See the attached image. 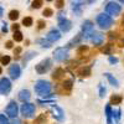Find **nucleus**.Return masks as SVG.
I'll return each instance as SVG.
<instances>
[{"mask_svg": "<svg viewBox=\"0 0 124 124\" xmlns=\"http://www.w3.org/2000/svg\"><path fill=\"white\" fill-rule=\"evenodd\" d=\"M106 77H107V79L109 81V83H110L112 86H116V87L118 86V82H117V79H116L114 77H113L110 73H106Z\"/></svg>", "mask_w": 124, "mask_h": 124, "instance_id": "6ab92c4d", "label": "nucleus"}, {"mask_svg": "<svg viewBox=\"0 0 124 124\" xmlns=\"http://www.w3.org/2000/svg\"><path fill=\"white\" fill-rule=\"evenodd\" d=\"M51 113H52V116L57 120H63V118H65L63 110H62L58 106H52V107H51Z\"/></svg>", "mask_w": 124, "mask_h": 124, "instance_id": "9d476101", "label": "nucleus"}, {"mask_svg": "<svg viewBox=\"0 0 124 124\" xmlns=\"http://www.w3.org/2000/svg\"><path fill=\"white\" fill-rule=\"evenodd\" d=\"M45 119H46V118H45V116H41V117H40V118L36 120V123H37V124H40L41 122H42V120H45Z\"/></svg>", "mask_w": 124, "mask_h": 124, "instance_id": "72a5a7b5", "label": "nucleus"}, {"mask_svg": "<svg viewBox=\"0 0 124 124\" xmlns=\"http://www.w3.org/2000/svg\"><path fill=\"white\" fill-rule=\"evenodd\" d=\"M35 91L40 96H46L51 91V85L48 83L47 81H42V79L37 81V83L35 85Z\"/></svg>", "mask_w": 124, "mask_h": 124, "instance_id": "f257e3e1", "label": "nucleus"}, {"mask_svg": "<svg viewBox=\"0 0 124 124\" xmlns=\"http://www.w3.org/2000/svg\"><path fill=\"white\" fill-rule=\"evenodd\" d=\"M6 114L11 118H16L17 116V106L15 102H10L9 106L6 107Z\"/></svg>", "mask_w": 124, "mask_h": 124, "instance_id": "1a4fd4ad", "label": "nucleus"}, {"mask_svg": "<svg viewBox=\"0 0 124 124\" xmlns=\"http://www.w3.org/2000/svg\"><path fill=\"white\" fill-rule=\"evenodd\" d=\"M63 75H65V71L62 70V68H57V70H55L52 77H54L55 79H60V78L63 77Z\"/></svg>", "mask_w": 124, "mask_h": 124, "instance_id": "f3484780", "label": "nucleus"}, {"mask_svg": "<svg viewBox=\"0 0 124 124\" xmlns=\"http://www.w3.org/2000/svg\"><path fill=\"white\" fill-rule=\"evenodd\" d=\"M14 40H15V41H17V42L23 40V34L20 32L19 30H17V31H14Z\"/></svg>", "mask_w": 124, "mask_h": 124, "instance_id": "5701e85b", "label": "nucleus"}, {"mask_svg": "<svg viewBox=\"0 0 124 124\" xmlns=\"http://www.w3.org/2000/svg\"><path fill=\"white\" fill-rule=\"evenodd\" d=\"M123 24H124V21H123Z\"/></svg>", "mask_w": 124, "mask_h": 124, "instance_id": "49530a36", "label": "nucleus"}, {"mask_svg": "<svg viewBox=\"0 0 124 124\" xmlns=\"http://www.w3.org/2000/svg\"><path fill=\"white\" fill-rule=\"evenodd\" d=\"M106 113H107V119H108V124H113V122H112V108H110V106H107L106 107Z\"/></svg>", "mask_w": 124, "mask_h": 124, "instance_id": "a211bd4d", "label": "nucleus"}, {"mask_svg": "<svg viewBox=\"0 0 124 124\" xmlns=\"http://www.w3.org/2000/svg\"><path fill=\"white\" fill-rule=\"evenodd\" d=\"M11 88V83L8 78H0V94H6Z\"/></svg>", "mask_w": 124, "mask_h": 124, "instance_id": "6e6552de", "label": "nucleus"}, {"mask_svg": "<svg viewBox=\"0 0 124 124\" xmlns=\"http://www.w3.org/2000/svg\"><path fill=\"white\" fill-rule=\"evenodd\" d=\"M58 25H60V29L62 31H65V32L70 31V29H71V21L68 19L62 16V14H60V16H58Z\"/></svg>", "mask_w": 124, "mask_h": 124, "instance_id": "0eeeda50", "label": "nucleus"}, {"mask_svg": "<svg viewBox=\"0 0 124 124\" xmlns=\"http://www.w3.org/2000/svg\"><path fill=\"white\" fill-rule=\"evenodd\" d=\"M63 88L65 89H72V81H65L63 82Z\"/></svg>", "mask_w": 124, "mask_h": 124, "instance_id": "a878e982", "label": "nucleus"}, {"mask_svg": "<svg viewBox=\"0 0 124 124\" xmlns=\"http://www.w3.org/2000/svg\"><path fill=\"white\" fill-rule=\"evenodd\" d=\"M82 31L85 32V35H86V39L93 32V24H92V21L91 20H86V21L82 24Z\"/></svg>", "mask_w": 124, "mask_h": 124, "instance_id": "9b49d317", "label": "nucleus"}, {"mask_svg": "<svg viewBox=\"0 0 124 124\" xmlns=\"http://www.w3.org/2000/svg\"><path fill=\"white\" fill-rule=\"evenodd\" d=\"M50 67H51V60L46 58L44 61H41L40 63L36 66V72H37V73H40V75H44L45 72L48 71Z\"/></svg>", "mask_w": 124, "mask_h": 124, "instance_id": "423d86ee", "label": "nucleus"}, {"mask_svg": "<svg viewBox=\"0 0 124 124\" xmlns=\"http://www.w3.org/2000/svg\"><path fill=\"white\" fill-rule=\"evenodd\" d=\"M54 57L56 61H65L68 58V50L65 47H58L55 50L54 52Z\"/></svg>", "mask_w": 124, "mask_h": 124, "instance_id": "20e7f679", "label": "nucleus"}, {"mask_svg": "<svg viewBox=\"0 0 124 124\" xmlns=\"http://www.w3.org/2000/svg\"><path fill=\"white\" fill-rule=\"evenodd\" d=\"M63 5H65V1H63V0H56V6H57L58 9L63 8Z\"/></svg>", "mask_w": 124, "mask_h": 124, "instance_id": "7c9ffc66", "label": "nucleus"}, {"mask_svg": "<svg viewBox=\"0 0 124 124\" xmlns=\"http://www.w3.org/2000/svg\"><path fill=\"white\" fill-rule=\"evenodd\" d=\"M9 62H10V57L9 56H4L1 58V65H8Z\"/></svg>", "mask_w": 124, "mask_h": 124, "instance_id": "c756f323", "label": "nucleus"}, {"mask_svg": "<svg viewBox=\"0 0 124 124\" xmlns=\"http://www.w3.org/2000/svg\"><path fill=\"white\" fill-rule=\"evenodd\" d=\"M91 40H92V42L96 46H99L103 42V35L99 34V32H92L91 34Z\"/></svg>", "mask_w": 124, "mask_h": 124, "instance_id": "f8f14e48", "label": "nucleus"}, {"mask_svg": "<svg viewBox=\"0 0 124 124\" xmlns=\"http://www.w3.org/2000/svg\"><path fill=\"white\" fill-rule=\"evenodd\" d=\"M85 0H71V5H72V9L76 14H79L81 13V6L83 5Z\"/></svg>", "mask_w": 124, "mask_h": 124, "instance_id": "4468645a", "label": "nucleus"}, {"mask_svg": "<svg viewBox=\"0 0 124 124\" xmlns=\"http://www.w3.org/2000/svg\"><path fill=\"white\" fill-rule=\"evenodd\" d=\"M13 47V42H11V41H8V42H6V48H11Z\"/></svg>", "mask_w": 124, "mask_h": 124, "instance_id": "c9c22d12", "label": "nucleus"}, {"mask_svg": "<svg viewBox=\"0 0 124 124\" xmlns=\"http://www.w3.org/2000/svg\"><path fill=\"white\" fill-rule=\"evenodd\" d=\"M97 24L99 25L101 29L107 30V29H109L113 25V19L109 15H107V14H99L97 16Z\"/></svg>", "mask_w": 124, "mask_h": 124, "instance_id": "f03ea898", "label": "nucleus"}, {"mask_svg": "<svg viewBox=\"0 0 124 124\" xmlns=\"http://www.w3.org/2000/svg\"><path fill=\"white\" fill-rule=\"evenodd\" d=\"M20 51H21V48H20V47H17V48L15 50V54H20Z\"/></svg>", "mask_w": 124, "mask_h": 124, "instance_id": "a19ab883", "label": "nucleus"}, {"mask_svg": "<svg viewBox=\"0 0 124 124\" xmlns=\"http://www.w3.org/2000/svg\"><path fill=\"white\" fill-rule=\"evenodd\" d=\"M11 124H21V122H20L19 119H16V118H14L13 122H11Z\"/></svg>", "mask_w": 124, "mask_h": 124, "instance_id": "f704fd0d", "label": "nucleus"}, {"mask_svg": "<svg viewBox=\"0 0 124 124\" xmlns=\"http://www.w3.org/2000/svg\"><path fill=\"white\" fill-rule=\"evenodd\" d=\"M42 5V0H34L32 1V8L34 9H40Z\"/></svg>", "mask_w": 124, "mask_h": 124, "instance_id": "b1692460", "label": "nucleus"}, {"mask_svg": "<svg viewBox=\"0 0 124 124\" xmlns=\"http://www.w3.org/2000/svg\"><path fill=\"white\" fill-rule=\"evenodd\" d=\"M13 30H14V31H17V30H19V25H17V24H14V25H13Z\"/></svg>", "mask_w": 124, "mask_h": 124, "instance_id": "4c0bfd02", "label": "nucleus"}, {"mask_svg": "<svg viewBox=\"0 0 124 124\" xmlns=\"http://www.w3.org/2000/svg\"><path fill=\"white\" fill-rule=\"evenodd\" d=\"M44 15H45L46 17L52 16V15H54V10H52V9H48V8L45 9V10H44Z\"/></svg>", "mask_w": 124, "mask_h": 124, "instance_id": "393cba45", "label": "nucleus"}, {"mask_svg": "<svg viewBox=\"0 0 124 124\" xmlns=\"http://www.w3.org/2000/svg\"><path fill=\"white\" fill-rule=\"evenodd\" d=\"M46 1H52V0H46Z\"/></svg>", "mask_w": 124, "mask_h": 124, "instance_id": "a18cd8bd", "label": "nucleus"}, {"mask_svg": "<svg viewBox=\"0 0 124 124\" xmlns=\"http://www.w3.org/2000/svg\"><path fill=\"white\" fill-rule=\"evenodd\" d=\"M89 72H91L89 67H86V68H83V70L81 71V73H82V76H88V75H89Z\"/></svg>", "mask_w": 124, "mask_h": 124, "instance_id": "c85d7f7f", "label": "nucleus"}, {"mask_svg": "<svg viewBox=\"0 0 124 124\" xmlns=\"http://www.w3.org/2000/svg\"><path fill=\"white\" fill-rule=\"evenodd\" d=\"M109 62H110V63H117L118 60L116 57H109Z\"/></svg>", "mask_w": 124, "mask_h": 124, "instance_id": "2f4dec72", "label": "nucleus"}, {"mask_svg": "<svg viewBox=\"0 0 124 124\" xmlns=\"http://www.w3.org/2000/svg\"><path fill=\"white\" fill-rule=\"evenodd\" d=\"M103 52H106V54H109V52H110V47H107L106 50H103Z\"/></svg>", "mask_w": 124, "mask_h": 124, "instance_id": "58836bf2", "label": "nucleus"}, {"mask_svg": "<svg viewBox=\"0 0 124 124\" xmlns=\"http://www.w3.org/2000/svg\"><path fill=\"white\" fill-rule=\"evenodd\" d=\"M106 11H107V14H109V15L117 16V15L120 14L122 8H120V5H118L117 3L110 1V3H108V4L106 5Z\"/></svg>", "mask_w": 124, "mask_h": 124, "instance_id": "7ed1b4c3", "label": "nucleus"}, {"mask_svg": "<svg viewBox=\"0 0 124 124\" xmlns=\"http://www.w3.org/2000/svg\"><path fill=\"white\" fill-rule=\"evenodd\" d=\"M9 73H10V77L16 79L20 77V67L19 65H13V66H10L9 68Z\"/></svg>", "mask_w": 124, "mask_h": 124, "instance_id": "ddd939ff", "label": "nucleus"}, {"mask_svg": "<svg viewBox=\"0 0 124 124\" xmlns=\"http://www.w3.org/2000/svg\"><path fill=\"white\" fill-rule=\"evenodd\" d=\"M45 26V24H44V21H39V29H42Z\"/></svg>", "mask_w": 124, "mask_h": 124, "instance_id": "e433bc0d", "label": "nucleus"}, {"mask_svg": "<svg viewBox=\"0 0 124 124\" xmlns=\"http://www.w3.org/2000/svg\"><path fill=\"white\" fill-rule=\"evenodd\" d=\"M32 23H34V20H32V17H30V16L23 19V25H25V26H27V27L32 25Z\"/></svg>", "mask_w": 124, "mask_h": 124, "instance_id": "412c9836", "label": "nucleus"}, {"mask_svg": "<svg viewBox=\"0 0 124 124\" xmlns=\"http://www.w3.org/2000/svg\"><path fill=\"white\" fill-rule=\"evenodd\" d=\"M0 124H10L8 118L5 116H3V114H0Z\"/></svg>", "mask_w": 124, "mask_h": 124, "instance_id": "bb28decb", "label": "nucleus"}, {"mask_svg": "<svg viewBox=\"0 0 124 124\" xmlns=\"http://www.w3.org/2000/svg\"><path fill=\"white\" fill-rule=\"evenodd\" d=\"M39 42L41 44V46L42 47H50V41L47 40V41H45V40H40Z\"/></svg>", "mask_w": 124, "mask_h": 124, "instance_id": "cd10ccee", "label": "nucleus"}, {"mask_svg": "<svg viewBox=\"0 0 124 124\" xmlns=\"http://www.w3.org/2000/svg\"><path fill=\"white\" fill-rule=\"evenodd\" d=\"M0 75H1V67H0Z\"/></svg>", "mask_w": 124, "mask_h": 124, "instance_id": "37998d69", "label": "nucleus"}, {"mask_svg": "<svg viewBox=\"0 0 124 124\" xmlns=\"http://www.w3.org/2000/svg\"><path fill=\"white\" fill-rule=\"evenodd\" d=\"M85 1H86L87 4H92L93 1H96V0H85Z\"/></svg>", "mask_w": 124, "mask_h": 124, "instance_id": "ea45409f", "label": "nucleus"}, {"mask_svg": "<svg viewBox=\"0 0 124 124\" xmlns=\"http://www.w3.org/2000/svg\"><path fill=\"white\" fill-rule=\"evenodd\" d=\"M99 91H101V97H104V93H106V89L103 88V87H99Z\"/></svg>", "mask_w": 124, "mask_h": 124, "instance_id": "473e14b6", "label": "nucleus"}, {"mask_svg": "<svg viewBox=\"0 0 124 124\" xmlns=\"http://www.w3.org/2000/svg\"><path fill=\"white\" fill-rule=\"evenodd\" d=\"M0 14H1V8H0Z\"/></svg>", "mask_w": 124, "mask_h": 124, "instance_id": "c03bdc74", "label": "nucleus"}, {"mask_svg": "<svg viewBox=\"0 0 124 124\" xmlns=\"http://www.w3.org/2000/svg\"><path fill=\"white\" fill-rule=\"evenodd\" d=\"M29 98H30V92L29 91H21L19 93V99L20 101L25 102V101H29Z\"/></svg>", "mask_w": 124, "mask_h": 124, "instance_id": "dca6fc26", "label": "nucleus"}, {"mask_svg": "<svg viewBox=\"0 0 124 124\" xmlns=\"http://www.w3.org/2000/svg\"><path fill=\"white\" fill-rule=\"evenodd\" d=\"M19 17V11L17 10H11V11L9 13V19L10 20H16Z\"/></svg>", "mask_w": 124, "mask_h": 124, "instance_id": "4be33fe9", "label": "nucleus"}, {"mask_svg": "<svg viewBox=\"0 0 124 124\" xmlns=\"http://www.w3.org/2000/svg\"><path fill=\"white\" fill-rule=\"evenodd\" d=\"M122 96H118V94H114L112 98H110V102H112V104H119V103L122 102Z\"/></svg>", "mask_w": 124, "mask_h": 124, "instance_id": "aec40b11", "label": "nucleus"}, {"mask_svg": "<svg viewBox=\"0 0 124 124\" xmlns=\"http://www.w3.org/2000/svg\"><path fill=\"white\" fill-rule=\"evenodd\" d=\"M21 113H23V116L26 117V118L32 117L34 113H35V106L31 104V103H25V104L21 106Z\"/></svg>", "mask_w": 124, "mask_h": 124, "instance_id": "39448f33", "label": "nucleus"}, {"mask_svg": "<svg viewBox=\"0 0 124 124\" xmlns=\"http://www.w3.org/2000/svg\"><path fill=\"white\" fill-rule=\"evenodd\" d=\"M60 37H61V35H60V32L57 30H51L50 32H48V35H47V40L50 41V42H55V41H57V40H60Z\"/></svg>", "mask_w": 124, "mask_h": 124, "instance_id": "2eb2a0df", "label": "nucleus"}, {"mask_svg": "<svg viewBox=\"0 0 124 124\" xmlns=\"http://www.w3.org/2000/svg\"><path fill=\"white\" fill-rule=\"evenodd\" d=\"M119 1H120L122 4H124V0H119Z\"/></svg>", "mask_w": 124, "mask_h": 124, "instance_id": "79ce46f5", "label": "nucleus"}]
</instances>
